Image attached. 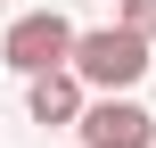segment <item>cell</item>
Returning a JSON list of instances; mask_svg holds the SVG:
<instances>
[{
	"label": "cell",
	"mask_w": 156,
	"mask_h": 148,
	"mask_svg": "<svg viewBox=\"0 0 156 148\" xmlns=\"http://www.w3.org/2000/svg\"><path fill=\"white\" fill-rule=\"evenodd\" d=\"M74 41H82V25L66 16V8H25L8 33H0V66L8 74H49V66H74Z\"/></svg>",
	"instance_id": "6da1fadb"
},
{
	"label": "cell",
	"mask_w": 156,
	"mask_h": 148,
	"mask_svg": "<svg viewBox=\"0 0 156 148\" xmlns=\"http://www.w3.org/2000/svg\"><path fill=\"white\" fill-rule=\"evenodd\" d=\"M74 74H82L90 91H140V74H148V33H132L123 16H115V25H90V33L74 41Z\"/></svg>",
	"instance_id": "7a4b0ae2"
},
{
	"label": "cell",
	"mask_w": 156,
	"mask_h": 148,
	"mask_svg": "<svg viewBox=\"0 0 156 148\" xmlns=\"http://www.w3.org/2000/svg\"><path fill=\"white\" fill-rule=\"evenodd\" d=\"M82 148H156V115L132 99V91H90L82 107Z\"/></svg>",
	"instance_id": "3957f363"
},
{
	"label": "cell",
	"mask_w": 156,
	"mask_h": 148,
	"mask_svg": "<svg viewBox=\"0 0 156 148\" xmlns=\"http://www.w3.org/2000/svg\"><path fill=\"white\" fill-rule=\"evenodd\" d=\"M82 107H90V82H82L74 66H49V74H33V82H25V115H33V124H49V132H74V124H82Z\"/></svg>",
	"instance_id": "277c9868"
},
{
	"label": "cell",
	"mask_w": 156,
	"mask_h": 148,
	"mask_svg": "<svg viewBox=\"0 0 156 148\" xmlns=\"http://www.w3.org/2000/svg\"><path fill=\"white\" fill-rule=\"evenodd\" d=\"M115 16H123L132 33H148V41H156V0H115Z\"/></svg>",
	"instance_id": "5b68a950"
}]
</instances>
